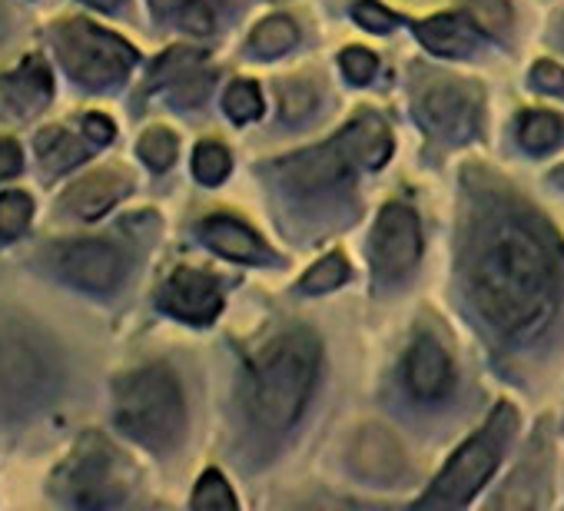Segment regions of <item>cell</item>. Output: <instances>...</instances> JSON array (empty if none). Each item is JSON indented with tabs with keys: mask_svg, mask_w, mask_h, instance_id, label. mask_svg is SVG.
I'll use <instances>...</instances> for the list:
<instances>
[{
	"mask_svg": "<svg viewBox=\"0 0 564 511\" xmlns=\"http://www.w3.org/2000/svg\"><path fill=\"white\" fill-rule=\"evenodd\" d=\"M471 293L485 319L501 333L528 336L541 329L554 293L551 249L528 222H498L475 256Z\"/></svg>",
	"mask_w": 564,
	"mask_h": 511,
	"instance_id": "1",
	"label": "cell"
},
{
	"mask_svg": "<svg viewBox=\"0 0 564 511\" xmlns=\"http://www.w3.org/2000/svg\"><path fill=\"white\" fill-rule=\"evenodd\" d=\"M319 369V346L310 333L272 339L252 359V415L265 428H290L310 402Z\"/></svg>",
	"mask_w": 564,
	"mask_h": 511,
	"instance_id": "2",
	"label": "cell"
},
{
	"mask_svg": "<svg viewBox=\"0 0 564 511\" xmlns=\"http://www.w3.org/2000/svg\"><path fill=\"white\" fill-rule=\"evenodd\" d=\"M117 422L147 448H170L183 432V392L170 369L147 366L117 382Z\"/></svg>",
	"mask_w": 564,
	"mask_h": 511,
	"instance_id": "3",
	"label": "cell"
},
{
	"mask_svg": "<svg viewBox=\"0 0 564 511\" xmlns=\"http://www.w3.org/2000/svg\"><path fill=\"white\" fill-rule=\"evenodd\" d=\"M57 54L67 67V74L87 87H110L117 80L127 77V70L133 67L137 54L130 44H123L120 37L94 28L90 21H70L57 28Z\"/></svg>",
	"mask_w": 564,
	"mask_h": 511,
	"instance_id": "4",
	"label": "cell"
},
{
	"mask_svg": "<svg viewBox=\"0 0 564 511\" xmlns=\"http://www.w3.org/2000/svg\"><path fill=\"white\" fill-rule=\"evenodd\" d=\"M514 415L508 405H501L491 422L485 425V432H478L475 438H468L458 455L448 461V468L442 471V478L435 481V491L425 494L419 504H462L468 501L478 485L491 475V468L498 465V452L505 445V432L511 428Z\"/></svg>",
	"mask_w": 564,
	"mask_h": 511,
	"instance_id": "5",
	"label": "cell"
},
{
	"mask_svg": "<svg viewBox=\"0 0 564 511\" xmlns=\"http://www.w3.org/2000/svg\"><path fill=\"white\" fill-rule=\"evenodd\" d=\"M51 382L47 356L21 333L0 336V415H24L34 409Z\"/></svg>",
	"mask_w": 564,
	"mask_h": 511,
	"instance_id": "6",
	"label": "cell"
},
{
	"mask_svg": "<svg viewBox=\"0 0 564 511\" xmlns=\"http://www.w3.org/2000/svg\"><path fill=\"white\" fill-rule=\"evenodd\" d=\"M120 471V455L100 435H87L77 445L74 458L54 478V485H61L67 501L74 504H107L123 491Z\"/></svg>",
	"mask_w": 564,
	"mask_h": 511,
	"instance_id": "7",
	"label": "cell"
},
{
	"mask_svg": "<svg viewBox=\"0 0 564 511\" xmlns=\"http://www.w3.org/2000/svg\"><path fill=\"white\" fill-rule=\"evenodd\" d=\"M415 110H419V120L425 130L448 137V140L468 137L478 123L475 90H468L465 84H455V80H429L415 94Z\"/></svg>",
	"mask_w": 564,
	"mask_h": 511,
	"instance_id": "8",
	"label": "cell"
},
{
	"mask_svg": "<svg viewBox=\"0 0 564 511\" xmlns=\"http://www.w3.org/2000/svg\"><path fill=\"white\" fill-rule=\"evenodd\" d=\"M57 273L74 283L77 290L87 293H110L117 290V283L123 280V256L117 246L100 242V239H80V242H67L57 249L54 256Z\"/></svg>",
	"mask_w": 564,
	"mask_h": 511,
	"instance_id": "9",
	"label": "cell"
},
{
	"mask_svg": "<svg viewBox=\"0 0 564 511\" xmlns=\"http://www.w3.org/2000/svg\"><path fill=\"white\" fill-rule=\"evenodd\" d=\"M422 252L419 219L409 206L392 203L379 213L372 229V263L382 276H399L415 267Z\"/></svg>",
	"mask_w": 564,
	"mask_h": 511,
	"instance_id": "10",
	"label": "cell"
},
{
	"mask_svg": "<svg viewBox=\"0 0 564 511\" xmlns=\"http://www.w3.org/2000/svg\"><path fill=\"white\" fill-rule=\"evenodd\" d=\"M160 303H163L166 313H173L176 319L193 323V326L213 323L216 313L223 309L216 280L206 276V273H196V270H176L166 280V286L160 293Z\"/></svg>",
	"mask_w": 564,
	"mask_h": 511,
	"instance_id": "11",
	"label": "cell"
},
{
	"mask_svg": "<svg viewBox=\"0 0 564 511\" xmlns=\"http://www.w3.org/2000/svg\"><path fill=\"white\" fill-rule=\"evenodd\" d=\"M405 379H409V389L419 395V399H442L448 389H452V362H448V352L432 339V336H422L412 343L409 349V359H405Z\"/></svg>",
	"mask_w": 564,
	"mask_h": 511,
	"instance_id": "12",
	"label": "cell"
},
{
	"mask_svg": "<svg viewBox=\"0 0 564 511\" xmlns=\"http://www.w3.org/2000/svg\"><path fill=\"white\" fill-rule=\"evenodd\" d=\"M352 465L376 481H395L405 468L402 445L379 425H369L352 442Z\"/></svg>",
	"mask_w": 564,
	"mask_h": 511,
	"instance_id": "13",
	"label": "cell"
},
{
	"mask_svg": "<svg viewBox=\"0 0 564 511\" xmlns=\"http://www.w3.org/2000/svg\"><path fill=\"white\" fill-rule=\"evenodd\" d=\"M199 236L209 249L226 256V260H239V263H265L269 260V249L262 246V239L249 226H242L229 216L206 219L199 226Z\"/></svg>",
	"mask_w": 564,
	"mask_h": 511,
	"instance_id": "14",
	"label": "cell"
},
{
	"mask_svg": "<svg viewBox=\"0 0 564 511\" xmlns=\"http://www.w3.org/2000/svg\"><path fill=\"white\" fill-rule=\"evenodd\" d=\"M130 189V180L120 173H90L84 176L64 199V209H70L80 219H97L104 216L123 193Z\"/></svg>",
	"mask_w": 564,
	"mask_h": 511,
	"instance_id": "15",
	"label": "cell"
},
{
	"mask_svg": "<svg viewBox=\"0 0 564 511\" xmlns=\"http://www.w3.org/2000/svg\"><path fill=\"white\" fill-rule=\"evenodd\" d=\"M51 70L37 61L28 57L14 74L4 77V97L18 113H34L51 100Z\"/></svg>",
	"mask_w": 564,
	"mask_h": 511,
	"instance_id": "16",
	"label": "cell"
},
{
	"mask_svg": "<svg viewBox=\"0 0 564 511\" xmlns=\"http://www.w3.org/2000/svg\"><path fill=\"white\" fill-rule=\"evenodd\" d=\"M349 163H359V166H382L389 150H392V140H389V130L382 127L379 117H359L343 137H339Z\"/></svg>",
	"mask_w": 564,
	"mask_h": 511,
	"instance_id": "17",
	"label": "cell"
},
{
	"mask_svg": "<svg viewBox=\"0 0 564 511\" xmlns=\"http://www.w3.org/2000/svg\"><path fill=\"white\" fill-rule=\"evenodd\" d=\"M419 41L442 57H462L475 44V28L462 14H442L425 24H419Z\"/></svg>",
	"mask_w": 564,
	"mask_h": 511,
	"instance_id": "18",
	"label": "cell"
},
{
	"mask_svg": "<svg viewBox=\"0 0 564 511\" xmlns=\"http://www.w3.org/2000/svg\"><path fill=\"white\" fill-rule=\"evenodd\" d=\"M37 156H41V163H44L47 170L61 173V170L80 163V160L87 156V146H84L80 140H74L70 130L51 127V130H44V133L37 137Z\"/></svg>",
	"mask_w": 564,
	"mask_h": 511,
	"instance_id": "19",
	"label": "cell"
},
{
	"mask_svg": "<svg viewBox=\"0 0 564 511\" xmlns=\"http://www.w3.org/2000/svg\"><path fill=\"white\" fill-rule=\"evenodd\" d=\"M153 8L189 34H209L216 24L213 0H153Z\"/></svg>",
	"mask_w": 564,
	"mask_h": 511,
	"instance_id": "20",
	"label": "cell"
},
{
	"mask_svg": "<svg viewBox=\"0 0 564 511\" xmlns=\"http://www.w3.org/2000/svg\"><path fill=\"white\" fill-rule=\"evenodd\" d=\"M296 44V28L286 18H269L252 31V51L275 57V54H286Z\"/></svg>",
	"mask_w": 564,
	"mask_h": 511,
	"instance_id": "21",
	"label": "cell"
},
{
	"mask_svg": "<svg viewBox=\"0 0 564 511\" xmlns=\"http://www.w3.org/2000/svg\"><path fill=\"white\" fill-rule=\"evenodd\" d=\"M561 140V120L554 113H544V110H534L521 120V143L534 153H544L551 150L554 143Z\"/></svg>",
	"mask_w": 564,
	"mask_h": 511,
	"instance_id": "22",
	"label": "cell"
},
{
	"mask_svg": "<svg viewBox=\"0 0 564 511\" xmlns=\"http://www.w3.org/2000/svg\"><path fill=\"white\" fill-rule=\"evenodd\" d=\"M34 216V203L28 193H4L0 196V239H18Z\"/></svg>",
	"mask_w": 564,
	"mask_h": 511,
	"instance_id": "23",
	"label": "cell"
},
{
	"mask_svg": "<svg viewBox=\"0 0 564 511\" xmlns=\"http://www.w3.org/2000/svg\"><path fill=\"white\" fill-rule=\"evenodd\" d=\"M193 508H203V511H236V494L229 491L226 478L219 471H206L193 491Z\"/></svg>",
	"mask_w": 564,
	"mask_h": 511,
	"instance_id": "24",
	"label": "cell"
},
{
	"mask_svg": "<svg viewBox=\"0 0 564 511\" xmlns=\"http://www.w3.org/2000/svg\"><path fill=\"white\" fill-rule=\"evenodd\" d=\"M193 173L206 186L223 183L226 173H229V153L219 143H199L196 146V156H193Z\"/></svg>",
	"mask_w": 564,
	"mask_h": 511,
	"instance_id": "25",
	"label": "cell"
},
{
	"mask_svg": "<svg viewBox=\"0 0 564 511\" xmlns=\"http://www.w3.org/2000/svg\"><path fill=\"white\" fill-rule=\"evenodd\" d=\"M346 276H349L346 260H343L339 252H333V256H326L323 263H316V267L303 276V290H306V293H329V290L343 286Z\"/></svg>",
	"mask_w": 564,
	"mask_h": 511,
	"instance_id": "26",
	"label": "cell"
},
{
	"mask_svg": "<svg viewBox=\"0 0 564 511\" xmlns=\"http://www.w3.org/2000/svg\"><path fill=\"white\" fill-rule=\"evenodd\" d=\"M140 156L153 166V170H166L176 160V137L163 127H153L140 137Z\"/></svg>",
	"mask_w": 564,
	"mask_h": 511,
	"instance_id": "27",
	"label": "cell"
},
{
	"mask_svg": "<svg viewBox=\"0 0 564 511\" xmlns=\"http://www.w3.org/2000/svg\"><path fill=\"white\" fill-rule=\"evenodd\" d=\"M226 113L232 117V120H256L259 113H262V97H259V90H256V84H249V80H239V84H232L229 90H226Z\"/></svg>",
	"mask_w": 564,
	"mask_h": 511,
	"instance_id": "28",
	"label": "cell"
},
{
	"mask_svg": "<svg viewBox=\"0 0 564 511\" xmlns=\"http://www.w3.org/2000/svg\"><path fill=\"white\" fill-rule=\"evenodd\" d=\"M471 14L481 21L485 31L491 34H501L511 21V11H508V0H468Z\"/></svg>",
	"mask_w": 564,
	"mask_h": 511,
	"instance_id": "29",
	"label": "cell"
},
{
	"mask_svg": "<svg viewBox=\"0 0 564 511\" xmlns=\"http://www.w3.org/2000/svg\"><path fill=\"white\" fill-rule=\"evenodd\" d=\"M316 107V90L310 84H290L282 87V113L286 120H303Z\"/></svg>",
	"mask_w": 564,
	"mask_h": 511,
	"instance_id": "30",
	"label": "cell"
},
{
	"mask_svg": "<svg viewBox=\"0 0 564 511\" xmlns=\"http://www.w3.org/2000/svg\"><path fill=\"white\" fill-rule=\"evenodd\" d=\"M343 70H346V77L352 84H369L376 77V70H379V61L369 51H362V47H349L343 54Z\"/></svg>",
	"mask_w": 564,
	"mask_h": 511,
	"instance_id": "31",
	"label": "cell"
},
{
	"mask_svg": "<svg viewBox=\"0 0 564 511\" xmlns=\"http://www.w3.org/2000/svg\"><path fill=\"white\" fill-rule=\"evenodd\" d=\"M352 14H356V21H359L362 28H369V31H376V34H382V31H389V28L395 24V18H392L382 4H372V0H359V4L352 8Z\"/></svg>",
	"mask_w": 564,
	"mask_h": 511,
	"instance_id": "32",
	"label": "cell"
},
{
	"mask_svg": "<svg viewBox=\"0 0 564 511\" xmlns=\"http://www.w3.org/2000/svg\"><path fill=\"white\" fill-rule=\"evenodd\" d=\"M531 80H534V87L544 90V94H561V90H564V70H561L557 64H551V61H541V64L531 70Z\"/></svg>",
	"mask_w": 564,
	"mask_h": 511,
	"instance_id": "33",
	"label": "cell"
},
{
	"mask_svg": "<svg viewBox=\"0 0 564 511\" xmlns=\"http://www.w3.org/2000/svg\"><path fill=\"white\" fill-rule=\"evenodd\" d=\"M21 173V146L14 140H0V180Z\"/></svg>",
	"mask_w": 564,
	"mask_h": 511,
	"instance_id": "34",
	"label": "cell"
},
{
	"mask_svg": "<svg viewBox=\"0 0 564 511\" xmlns=\"http://www.w3.org/2000/svg\"><path fill=\"white\" fill-rule=\"evenodd\" d=\"M84 133H87V140H94V143H110V140H113V123H110L107 117H100V113H90V117L84 120Z\"/></svg>",
	"mask_w": 564,
	"mask_h": 511,
	"instance_id": "35",
	"label": "cell"
},
{
	"mask_svg": "<svg viewBox=\"0 0 564 511\" xmlns=\"http://www.w3.org/2000/svg\"><path fill=\"white\" fill-rule=\"evenodd\" d=\"M87 4H94V8H100V11H117L123 0H87Z\"/></svg>",
	"mask_w": 564,
	"mask_h": 511,
	"instance_id": "36",
	"label": "cell"
},
{
	"mask_svg": "<svg viewBox=\"0 0 564 511\" xmlns=\"http://www.w3.org/2000/svg\"><path fill=\"white\" fill-rule=\"evenodd\" d=\"M554 183H561V186H564V170H557V173H554Z\"/></svg>",
	"mask_w": 564,
	"mask_h": 511,
	"instance_id": "37",
	"label": "cell"
},
{
	"mask_svg": "<svg viewBox=\"0 0 564 511\" xmlns=\"http://www.w3.org/2000/svg\"><path fill=\"white\" fill-rule=\"evenodd\" d=\"M561 41H564V21H561Z\"/></svg>",
	"mask_w": 564,
	"mask_h": 511,
	"instance_id": "38",
	"label": "cell"
}]
</instances>
